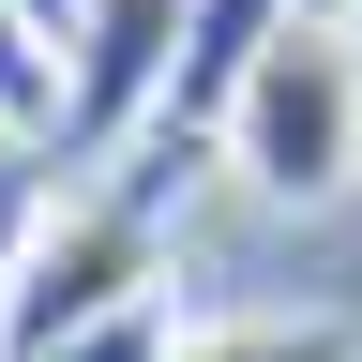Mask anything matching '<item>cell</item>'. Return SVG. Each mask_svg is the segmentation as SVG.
Segmentation results:
<instances>
[{
  "label": "cell",
  "instance_id": "3957f363",
  "mask_svg": "<svg viewBox=\"0 0 362 362\" xmlns=\"http://www.w3.org/2000/svg\"><path fill=\"white\" fill-rule=\"evenodd\" d=\"M287 16H302V0H197V16H181V76H166V106H151V136H136V151H166V166L226 151V106H242L257 45L287 30Z\"/></svg>",
  "mask_w": 362,
  "mask_h": 362
},
{
  "label": "cell",
  "instance_id": "8992f818",
  "mask_svg": "<svg viewBox=\"0 0 362 362\" xmlns=\"http://www.w3.org/2000/svg\"><path fill=\"white\" fill-rule=\"evenodd\" d=\"M45 211H61V166L0 136V302H16V272H30V242H45Z\"/></svg>",
  "mask_w": 362,
  "mask_h": 362
},
{
  "label": "cell",
  "instance_id": "6da1fadb",
  "mask_svg": "<svg viewBox=\"0 0 362 362\" xmlns=\"http://www.w3.org/2000/svg\"><path fill=\"white\" fill-rule=\"evenodd\" d=\"M226 166L257 181L272 211H332L362 181V16H302L257 45L242 106H226Z\"/></svg>",
  "mask_w": 362,
  "mask_h": 362
},
{
  "label": "cell",
  "instance_id": "52a82bcc",
  "mask_svg": "<svg viewBox=\"0 0 362 362\" xmlns=\"http://www.w3.org/2000/svg\"><path fill=\"white\" fill-rule=\"evenodd\" d=\"M181 347V317L166 302H136V317H106V332H61V347H30V362H166Z\"/></svg>",
  "mask_w": 362,
  "mask_h": 362
},
{
  "label": "cell",
  "instance_id": "ba28073f",
  "mask_svg": "<svg viewBox=\"0 0 362 362\" xmlns=\"http://www.w3.org/2000/svg\"><path fill=\"white\" fill-rule=\"evenodd\" d=\"M16 16H30V30H45V45H61V30H76V0H16Z\"/></svg>",
  "mask_w": 362,
  "mask_h": 362
},
{
  "label": "cell",
  "instance_id": "5b68a950",
  "mask_svg": "<svg viewBox=\"0 0 362 362\" xmlns=\"http://www.w3.org/2000/svg\"><path fill=\"white\" fill-rule=\"evenodd\" d=\"M0 136H16V151H45V136H61V45H45L16 0H0Z\"/></svg>",
  "mask_w": 362,
  "mask_h": 362
},
{
  "label": "cell",
  "instance_id": "7a4b0ae2",
  "mask_svg": "<svg viewBox=\"0 0 362 362\" xmlns=\"http://www.w3.org/2000/svg\"><path fill=\"white\" fill-rule=\"evenodd\" d=\"M181 16L197 0H76V30H61V136L45 151H76V166L136 151L166 76H181Z\"/></svg>",
  "mask_w": 362,
  "mask_h": 362
},
{
  "label": "cell",
  "instance_id": "277c9868",
  "mask_svg": "<svg viewBox=\"0 0 362 362\" xmlns=\"http://www.w3.org/2000/svg\"><path fill=\"white\" fill-rule=\"evenodd\" d=\"M166 362H362V317H332V302H257V317H197Z\"/></svg>",
  "mask_w": 362,
  "mask_h": 362
}]
</instances>
